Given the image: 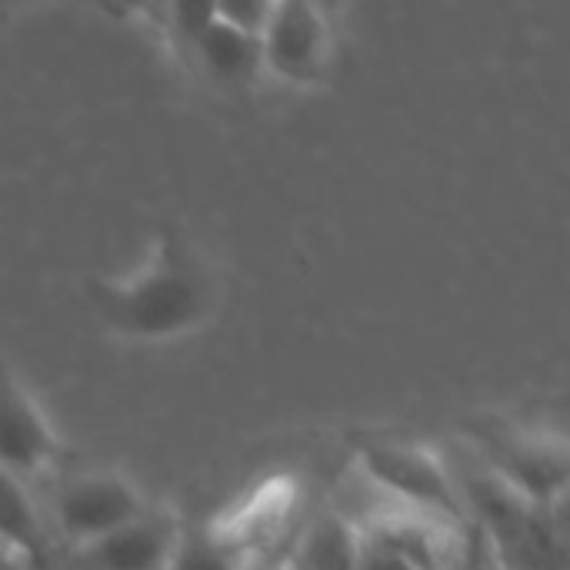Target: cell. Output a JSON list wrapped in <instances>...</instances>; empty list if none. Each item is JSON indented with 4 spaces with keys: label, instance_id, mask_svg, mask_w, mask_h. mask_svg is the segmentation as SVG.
<instances>
[{
    "label": "cell",
    "instance_id": "6da1fadb",
    "mask_svg": "<svg viewBox=\"0 0 570 570\" xmlns=\"http://www.w3.org/2000/svg\"><path fill=\"white\" fill-rule=\"evenodd\" d=\"M87 294L114 334L154 344L200 327L217 304V281L197 247L164 234L144 271L127 281H90Z\"/></svg>",
    "mask_w": 570,
    "mask_h": 570
},
{
    "label": "cell",
    "instance_id": "7a4b0ae2",
    "mask_svg": "<svg viewBox=\"0 0 570 570\" xmlns=\"http://www.w3.org/2000/svg\"><path fill=\"white\" fill-rule=\"evenodd\" d=\"M357 464L361 474L394 501V508L454 528H468V511L461 501L458 478L441 454L401 441H371L361 444Z\"/></svg>",
    "mask_w": 570,
    "mask_h": 570
},
{
    "label": "cell",
    "instance_id": "3957f363",
    "mask_svg": "<svg viewBox=\"0 0 570 570\" xmlns=\"http://www.w3.org/2000/svg\"><path fill=\"white\" fill-rule=\"evenodd\" d=\"M484 468L531 508H558L568 494V444L528 431H481Z\"/></svg>",
    "mask_w": 570,
    "mask_h": 570
},
{
    "label": "cell",
    "instance_id": "277c9868",
    "mask_svg": "<svg viewBox=\"0 0 570 570\" xmlns=\"http://www.w3.org/2000/svg\"><path fill=\"white\" fill-rule=\"evenodd\" d=\"M57 531L73 541L77 548H87L117 528L137 521L147 514L140 488L114 471H97V474H80L70 478L50 504Z\"/></svg>",
    "mask_w": 570,
    "mask_h": 570
},
{
    "label": "cell",
    "instance_id": "5b68a950",
    "mask_svg": "<svg viewBox=\"0 0 570 570\" xmlns=\"http://www.w3.org/2000/svg\"><path fill=\"white\" fill-rule=\"evenodd\" d=\"M331 43V20L324 7L307 0H281L261 33V60L267 73L287 83H307L324 73Z\"/></svg>",
    "mask_w": 570,
    "mask_h": 570
},
{
    "label": "cell",
    "instance_id": "8992f818",
    "mask_svg": "<svg viewBox=\"0 0 570 570\" xmlns=\"http://www.w3.org/2000/svg\"><path fill=\"white\" fill-rule=\"evenodd\" d=\"M53 458L57 434L47 414L0 361V468L23 481L40 474Z\"/></svg>",
    "mask_w": 570,
    "mask_h": 570
},
{
    "label": "cell",
    "instance_id": "52a82bcc",
    "mask_svg": "<svg viewBox=\"0 0 570 570\" xmlns=\"http://www.w3.org/2000/svg\"><path fill=\"white\" fill-rule=\"evenodd\" d=\"M177 534L180 531L167 518L147 511L80 551L90 570H167Z\"/></svg>",
    "mask_w": 570,
    "mask_h": 570
},
{
    "label": "cell",
    "instance_id": "ba28073f",
    "mask_svg": "<svg viewBox=\"0 0 570 570\" xmlns=\"http://www.w3.org/2000/svg\"><path fill=\"white\" fill-rule=\"evenodd\" d=\"M0 551L10 564H40L47 534L40 511L20 478L0 468Z\"/></svg>",
    "mask_w": 570,
    "mask_h": 570
},
{
    "label": "cell",
    "instance_id": "9c48e42d",
    "mask_svg": "<svg viewBox=\"0 0 570 570\" xmlns=\"http://www.w3.org/2000/svg\"><path fill=\"white\" fill-rule=\"evenodd\" d=\"M250 561H257L250 544L227 521H217L180 531L167 570H244Z\"/></svg>",
    "mask_w": 570,
    "mask_h": 570
},
{
    "label": "cell",
    "instance_id": "30bf717a",
    "mask_svg": "<svg viewBox=\"0 0 570 570\" xmlns=\"http://www.w3.org/2000/svg\"><path fill=\"white\" fill-rule=\"evenodd\" d=\"M190 50L197 53L204 70L220 83H244L264 70L261 40L234 30L220 17H214V23L200 33V40Z\"/></svg>",
    "mask_w": 570,
    "mask_h": 570
},
{
    "label": "cell",
    "instance_id": "8fae6325",
    "mask_svg": "<svg viewBox=\"0 0 570 570\" xmlns=\"http://www.w3.org/2000/svg\"><path fill=\"white\" fill-rule=\"evenodd\" d=\"M287 570H357V524L341 514H321L301 538Z\"/></svg>",
    "mask_w": 570,
    "mask_h": 570
},
{
    "label": "cell",
    "instance_id": "7c38bea8",
    "mask_svg": "<svg viewBox=\"0 0 570 570\" xmlns=\"http://www.w3.org/2000/svg\"><path fill=\"white\" fill-rule=\"evenodd\" d=\"M217 17L224 23H230L234 30L247 33V37H257L264 33L267 27V17L274 10V3H264V0H224V3H214Z\"/></svg>",
    "mask_w": 570,
    "mask_h": 570
},
{
    "label": "cell",
    "instance_id": "4fadbf2b",
    "mask_svg": "<svg viewBox=\"0 0 570 570\" xmlns=\"http://www.w3.org/2000/svg\"><path fill=\"white\" fill-rule=\"evenodd\" d=\"M217 10L214 3H174L167 7V20H170V30L187 43L194 47L200 40V33L214 23Z\"/></svg>",
    "mask_w": 570,
    "mask_h": 570
},
{
    "label": "cell",
    "instance_id": "5bb4252c",
    "mask_svg": "<svg viewBox=\"0 0 570 570\" xmlns=\"http://www.w3.org/2000/svg\"><path fill=\"white\" fill-rule=\"evenodd\" d=\"M357 570H417L411 561H404L397 551L371 538L367 531L357 528Z\"/></svg>",
    "mask_w": 570,
    "mask_h": 570
},
{
    "label": "cell",
    "instance_id": "9a60e30c",
    "mask_svg": "<svg viewBox=\"0 0 570 570\" xmlns=\"http://www.w3.org/2000/svg\"><path fill=\"white\" fill-rule=\"evenodd\" d=\"M244 570H287L284 568V561H271V558H257V561H250Z\"/></svg>",
    "mask_w": 570,
    "mask_h": 570
},
{
    "label": "cell",
    "instance_id": "2e32d148",
    "mask_svg": "<svg viewBox=\"0 0 570 570\" xmlns=\"http://www.w3.org/2000/svg\"><path fill=\"white\" fill-rule=\"evenodd\" d=\"M3 568H10V561H7V558H3V551H0V570Z\"/></svg>",
    "mask_w": 570,
    "mask_h": 570
},
{
    "label": "cell",
    "instance_id": "e0dca14e",
    "mask_svg": "<svg viewBox=\"0 0 570 570\" xmlns=\"http://www.w3.org/2000/svg\"><path fill=\"white\" fill-rule=\"evenodd\" d=\"M498 570H504V568H498Z\"/></svg>",
    "mask_w": 570,
    "mask_h": 570
}]
</instances>
